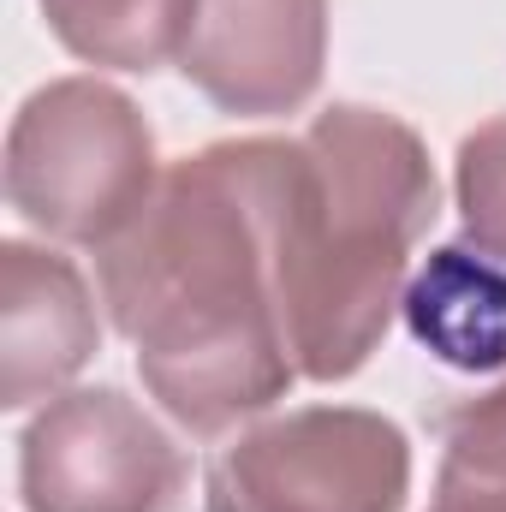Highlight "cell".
<instances>
[{"mask_svg":"<svg viewBox=\"0 0 506 512\" xmlns=\"http://www.w3.org/2000/svg\"><path fill=\"white\" fill-rule=\"evenodd\" d=\"M286 161L292 143L280 137L215 143L167 167L96 256L114 328L191 435L268 411L298 376L274 280Z\"/></svg>","mask_w":506,"mask_h":512,"instance_id":"obj_1","label":"cell"},{"mask_svg":"<svg viewBox=\"0 0 506 512\" xmlns=\"http://www.w3.org/2000/svg\"><path fill=\"white\" fill-rule=\"evenodd\" d=\"M435 221V167L381 108H328L292 143L280 191V328L292 370L346 382L381 346L411 245Z\"/></svg>","mask_w":506,"mask_h":512,"instance_id":"obj_2","label":"cell"},{"mask_svg":"<svg viewBox=\"0 0 506 512\" xmlns=\"http://www.w3.org/2000/svg\"><path fill=\"white\" fill-rule=\"evenodd\" d=\"M155 191V137L120 90L60 78L36 90L6 131L12 209L66 245H108Z\"/></svg>","mask_w":506,"mask_h":512,"instance_id":"obj_3","label":"cell"},{"mask_svg":"<svg viewBox=\"0 0 506 512\" xmlns=\"http://www.w3.org/2000/svg\"><path fill=\"white\" fill-rule=\"evenodd\" d=\"M411 447L358 405H310L245 429L209 459V512H399Z\"/></svg>","mask_w":506,"mask_h":512,"instance_id":"obj_4","label":"cell"},{"mask_svg":"<svg viewBox=\"0 0 506 512\" xmlns=\"http://www.w3.org/2000/svg\"><path fill=\"white\" fill-rule=\"evenodd\" d=\"M18 489L30 512H179L191 465L120 387H78L24 429Z\"/></svg>","mask_w":506,"mask_h":512,"instance_id":"obj_5","label":"cell"},{"mask_svg":"<svg viewBox=\"0 0 506 512\" xmlns=\"http://www.w3.org/2000/svg\"><path fill=\"white\" fill-rule=\"evenodd\" d=\"M328 0H197L179 72L227 114H292L322 84Z\"/></svg>","mask_w":506,"mask_h":512,"instance_id":"obj_6","label":"cell"},{"mask_svg":"<svg viewBox=\"0 0 506 512\" xmlns=\"http://www.w3.org/2000/svg\"><path fill=\"white\" fill-rule=\"evenodd\" d=\"M96 352V310L78 268L36 245H0V405L54 399Z\"/></svg>","mask_w":506,"mask_h":512,"instance_id":"obj_7","label":"cell"},{"mask_svg":"<svg viewBox=\"0 0 506 512\" xmlns=\"http://www.w3.org/2000/svg\"><path fill=\"white\" fill-rule=\"evenodd\" d=\"M405 328L417 346H429L441 364L489 376L506 370V262L471 245H441L411 274Z\"/></svg>","mask_w":506,"mask_h":512,"instance_id":"obj_8","label":"cell"},{"mask_svg":"<svg viewBox=\"0 0 506 512\" xmlns=\"http://www.w3.org/2000/svg\"><path fill=\"white\" fill-rule=\"evenodd\" d=\"M48 30L90 66L155 72L185 48L197 0H42Z\"/></svg>","mask_w":506,"mask_h":512,"instance_id":"obj_9","label":"cell"},{"mask_svg":"<svg viewBox=\"0 0 506 512\" xmlns=\"http://www.w3.org/2000/svg\"><path fill=\"white\" fill-rule=\"evenodd\" d=\"M441 483L429 512H506V382L441 417Z\"/></svg>","mask_w":506,"mask_h":512,"instance_id":"obj_10","label":"cell"},{"mask_svg":"<svg viewBox=\"0 0 506 512\" xmlns=\"http://www.w3.org/2000/svg\"><path fill=\"white\" fill-rule=\"evenodd\" d=\"M453 185H459V215H465V233L477 239V251L506 262V114L459 143Z\"/></svg>","mask_w":506,"mask_h":512,"instance_id":"obj_11","label":"cell"}]
</instances>
